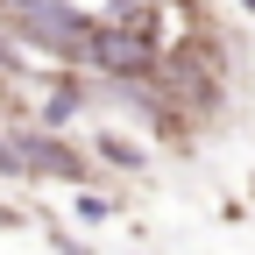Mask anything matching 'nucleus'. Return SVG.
<instances>
[{
    "mask_svg": "<svg viewBox=\"0 0 255 255\" xmlns=\"http://www.w3.org/2000/svg\"><path fill=\"white\" fill-rule=\"evenodd\" d=\"M0 28H7L21 50H43L50 64H78V50L92 36V14L71 7V0H21V7L0 14Z\"/></svg>",
    "mask_w": 255,
    "mask_h": 255,
    "instance_id": "obj_1",
    "label": "nucleus"
},
{
    "mask_svg": "<svg viewBox=\"0 0 255 255\" xmlns=\"http://www.w3.org/2000/svg\"><path fill=\"white\" fill-rule=\"evenodd\" d=\"M0 227H21V213H14V206H0Z\"/></svg>",
    "mask_w": 255,
    "mask_h": 255,
    "instance_id": "obj_8",
    "label": "nucleus"
},
{
    "mask_svg": "<svg viewBox=\"0 0 255 255\" xmlns=\"http://www.w3.org/2000/svg\"><path fill=\"white\" fill-rule=\"evenodd\" d=\"M0 177H21V149H14L7 128H0Z\"/></svg>",
    "mask_w": 255,
    "mask_h": 255,
    "instance_id": "obj_7",
    "label": "nucleus"
},
{
    "mask_svg": "<svg viewBox=\"0 0 255 255\" xmlns=\"http://www.w3.org/2000/svg\"><path fill=\"white\" fill-rule=\"evenodd\" d=\"M241 14H255V0H241Z\"/></svg>",
    "mask_w": 255,
    "mask_h": 255,
    "instance_id": "obj_9",
    "label": "nucleus"
},
{
    "mask_svg": "<svg viewBox=\"0 0 255 255\" xmlns=\"http://www.w3.org/2000/svg\"><path fill=\"white\" fill-rule=\"evenodd\" d=\"M92 156H100V163H114V170H128V177L149 163V149H142V142H128L121 128H100V135H92Z\"/></svg>",
    "mask_w": 255,
    "mask_h": 255,
    "instance_id": "obj_4",
    "label": "nucleus"
},
{
    "mask_svg": "<svg viewBox=\"0 0 255 255\" xmlns=\"http://www.w3.org/2000/svg\"><path fill=\"white\" fill-rule=\"evenodd\" d=\"M156 50H163V43L135 36V28H121V21H92V36L78 50V71H100V78H156Z\"/></svg>",
    "mask_w": 255,
    "mask_h": 255,
    "instance_id": "obj_3",
    "label": "nucleus"
},
{
    "mask_svg": "<svg viewBox=\"0 0 255 255\" xmlns=\"http://www.w3.org/2000/svg\"><path fill=\"white\" fill-rule=\"evenodd\" d=\"M107 21L135 28V36H149V43H163V0H114V14H107Z\"/></svg>",
    "mask_w": 255,
    "mask_h": 255,
    "instance_id": "obj_5",
    "label": "nucleus"
},
{
    "mask_svg": "<svg viewBox=\"0 0 255 255\" xmlns=\"http://www.w3.org/2000/svg\"><path fill=\"white\" fill-rule=\"evenodd\" d=\"M107 213H114L107 191H85V184H78V220H107Z\"/></svg>",
    "mask_w": 255,
    "mask_h": 255,
    "instance_id": "obj_6",
    "label": "nucleus"
},
{
    "mask_svg": "<svg viewBox=\"0 0 255 255\" xmlns=\"http://www.w3.org/2000/svg\"><path fill=\"white\" fill-rule=\"evenodd\" d=\"M7 135L21 149V177H50V184H92V156L64 135V128H43V121H7Z\"/></svg>",
    "mask_w": 255,
    "mask_h": 255,
    "instance_id": "obj_2",
    "label": "nucleus"
}]
</instances>
